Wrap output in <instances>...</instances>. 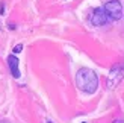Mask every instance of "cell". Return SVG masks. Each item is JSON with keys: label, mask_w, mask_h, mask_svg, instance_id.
Segmentation results:
<instances>
[{"label": "cell", "mask_w": 124, "mask_h": 123, "mask_svg": "<svg viewBox=\"0 0 124 123\" xmlns=\"http://www.w3.org/2000/svg\"><path fill=\"white\" fill-rule=\"evenodd\" d=\"M47 123H52V122H47Z\"/></svg>", "instance_id": "9c48e42d"}, {"label": "cell", "mask_w": 124, "mask_h": 123, "mask_svg": "<svg viewBox=\"0 0 124 123\" xmlns=\"http://www.w3.org/2000/svg\"><path fill=\"white\" fill-rule=\"evenodd\" d=\"M76 85L86 94H94L98 88V76L94 70L83 67L76 73Z\"/></svg>", "instance_id": "6da1fadb"}, {"label": "cell", "mask_w": 124, "mask_h": 123, "mask_svg": "<svg viewBox=\"0 0 124 123\" xmlns=\"http://www.w3.org/2000/svg\"><path fill=\"white\" fill-rule=\"evenodd\" d=\"M114 123H124V120H115Z\"/></svg>", "instance_id": "52a82bcc"}, {"label": "cell", "mask_w": 124, "mask_h": 123, "mask_svg": "<svg viewBox=\"0 0 124 123\" xmlns=\"http://www.w3.org/2000/svg\"><path fill=\"white\" fill-rule=\"evenodd\" d=\"M91 23L94 24V26H104V24L108 23V15H106V12H104L103 8L94 9V12H92V15H91Z\"/></svg>", "instance_id": "277c9868"}, {"label": "cell", "mask_w": 124, "mask_h": 123, "mask_svg": "<svg viewBox=\"0 0 124 123\" xmlns=\"http://www.w3.org/2000/svg\"><path fill=\"white\" fill-rule=\"evenodd\" d=\"M18 58L14 56V55H11V56H8V65H9V70H11V75L14 76L15 79L20 78V69H18Z\"/></svg>", "instance_id": "5b68a950"}, {"label": "cell", "mask_w": 124, "mask_h": 123, "mask_svg": "<svg viewBox=\"0 0 124 123\" xmlns=\"http://www.w3.org/2000/svg\"><path fill=\"white\" fill-rule=\"evenodd\" d=\"M123 79H124V62H120V64H115L112 69H110L106 84L110 90H114L120 85V82Z\"/></svg>", "instance_id": "7a4b0ae2"}, {"label": "cell", "mask_w": 124, "mask_h": 123, "mask_svg": "<svg viewBox=\"0 0 124 123\" xmlns=\"http://www.w3.org/2000/svg\"><path fill=\"white\" fill-rule=\"evenodd\" d=\"M0 123H11V122H8V120H0Z\"/></svg>", "instance_id": "ba28073f"}, {"label": "cell", "mask_w": 124, "mask_h": 123, "mask_svg": "<svg viewBox=\"0 0 124 123\" xmlns=\"http://www.w3.org/2000/svg\"><path fill=\"white\" fill-rule=\"evenodd\" d=\"M103 9L106 12V15L112 20H120L123 17V5L120 0H109Z\"/></svg>", "instance_id": "3957f363"}, {"label": "cell", "mask_w": 124, "mask_h": 123, "mask_svg": "<svg viewBox=\"0 0 124 123\" xmlns=\"http://www.w3.org/2000/svg\"><path fill=\"white\" fill-rule=\"evenodd\" d=\"M21 49H23V44H17V46L14 47V53H20Z\"/></svg>", "instance_id": "8992f818"}]
</instances>
